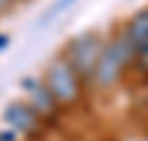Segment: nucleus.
I'll list each match as a JSON object with an SVG mask.
<instances>
[{
    "instance_id": "f257e3e1",
    "label": "nucleus",
    "mask_w": 148,
    "mask_h": 141,
    "mask_svg": "<svg viewBox=\"0 0 148 141\" xmlns=\"http://www.w3.org/2000/svg\"><path fill=\"white\" fill-rule=\"evenodd\" d=\"M136 64V50L128 45L126 37H119L114 42H106L104 45V52L99 57V64H96V72H94V84L96 89H111L114 84L121 79L123 69Z\"/></svg>"
},
{
    "instance_id": "f03ea898",
    "label": "nucleus",
    "mask_w": 148,
    "mask_h": 141,
    "mask_svg": "<svg viewBox=\"0 0 148 141\" xmlns=\"http://www.w3.org/2000/svg\"><path fill=\"white\" fill-rule=\"evenodd\" d=\"M42 82H45V87L49 89V94L57 99V104L62 109H69V106L79 104L84 82H82V77L74 72V67L64 57H57L54 62H49Z\"/></svg>"
},
{
    "instance_id": "7ed1b4c3",
    "label": "nucleus",
    "mask_w": 148,
    "mask_h": 141,
    "mask_svg": "<svg viewBox=\"0 0 148 141\" xmlns=\"http://www.w3.org/2000/svg\"><path fill=\"white\" fill-rule=\"evenodd\" d=\"M104 45L106 42H101V37L94 35V32H84V35L69 40V45H67V50H64L62 57L74 67V72L82 77L84 84H89L91 79H94L99 57H101V52H104Z\"/></svg>"
},
{
    "instance_id": "20e7f679",
    "label": "nucleus",
    "mask_w": 148,
    "mask_h": 141,
    "mask_svg": "<svg viewBox=\"0 0 148 141\" xmlns=\"http://www.w3.org/2000/svg\"><path fill=\"white\" fill-rule=\"evenodd\" d=\"M3 121L17 136H27V139L40 136L42 134V124H45L27 102H12V104H8L5 111H3Z\"/></svg>"
},
{
    "instance_id": "39448f33",
    "label": "nucleus",
    "mask_w": 148,
    "mask_h": 141,
    "mask_svg": "<svg viewBox=\"0 0 148 141\" xmlns=\"http://www.w3.org/2000/svg\"><path fill=\"white\" fill-rule=\"evenodd\" d=\"M22 87L30 89L27 104L37 111V116H40L45 124H52V121L57 119V114L62 111V106H59L57 99L49 94V89L45 87V82H37V79H25V82H22Z\"/></svg>"
},
{
    "instance_id": "423d86ee",
    "label": "nucleus",
    "mask_w": 148,
    "mask_h": 141,
    "mask_svg": "<svg viewBox=\"0 0 148 141\" xmlns=\"http://www.w3.org/2000/svg\"><path fill=\"white\" fill-rule=\"evenodd\" d=\"M123 37L128 40V45L136 50V57H138V50L143 47V42L148 40V8L138 10L131 20L126 22V30H123Z\"/></svg>"
},
{
    "instance_id": "0eeeda50",
    "label": "nucleus",
    "mask_w": 148,
    "mask_h": 141,
    "mask_svg": "<svg viewBox=\"0 0 148 141\" xmlns=\"http://www.w3.org/2000/svg\"><path fill=\"white\" fill-rule=\"evenodd\" d=\"M136 64H138V69H141V72H146V74H148V40L143 42V47H141V50H138Z\"/></svg>"
},
{
    "instance_id": "6e6552de",
    "label": "nucleus",
    "mask_w": 148,
    "mask_h": 141,
    "mask_svg": "<svg viewBox=\"0 0 148 141\" xmlns=\"http://www.w3.org/2000/svg\"><path fill=\"white\" fill-rule=\"evenodd\" d=\"M20 136L10 129V126H0V141H17Z\"/></svg>"
},
{
    "instance_id": "1a4fd4ad",
    "label": "nucleus",
    "mask_w": 148,
    "mask_h": 141,
    "mask_svg": "<svg viewBox=\"0 0 148 141\" xmlns=\"http://www.w3.org/2000/svg\"><path fill=\"white\" fill-rule=\"evenodd\" d=\"M69 3H72V0H62V3H59V5H57V8H52V10H49V12H47V17H52V15H57V12H59V10H64V8H67V5H69Z\"/></svg>"
},
{
    "instance_id": "9d476101",
    "label": "nucleus",
    "mask_w": 148,
    "mask_h": 141,
    "mask_svg": "<svg viewBox=\"0 0 148 141\" xmlns=\"http://www.w3.org/2000/svg\"><path fill=\"white\" fill-rule=\"evenodd\" d=\"M5 42H8V37H5V35H0V47H5Z\"/></svg>"
},
{
    "instance_id": "9b49d317",
    "label": "nucleus",
    "mask_w": 148,
    "mask_h": 141,
    "mask_svg": "<svg viewBox=\"0 0 148 141\" xmlns=\"http://www.w3.org/2000/svg\"><path fill=\"white\" fill-rule=\"evenodd\" d=\"M8 3H12V0H0V5H8Z\"/></svg>"
},
{
    "instance_id": "f8f14e48",
    "label": "nucleus",
    "mask_w": 148,
    "mask_h": 141,
    "mask_svg": "<svg viewBox=\"0 0 148 141\" xmlns=\"http://www.w3.org/2000/svg\"><path fill=\"white\" fill-rule=\"evenodd\" d=\"M146 106H148V87H146Z\"/></svg>"
}]
</instances>
